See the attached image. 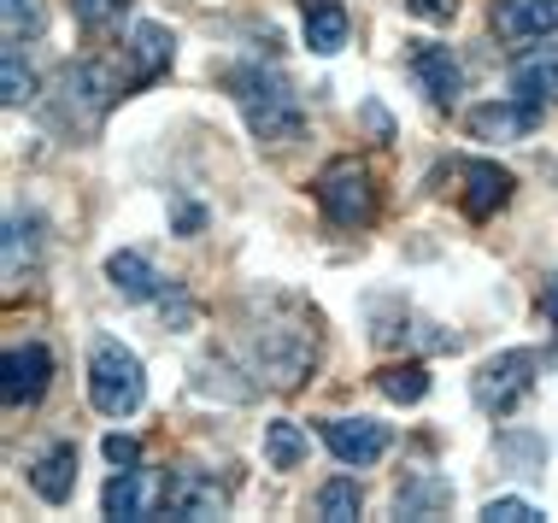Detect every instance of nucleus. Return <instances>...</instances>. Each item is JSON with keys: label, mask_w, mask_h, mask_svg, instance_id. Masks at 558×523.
<instances>
[{"label": "nucleus", "mask_w": 558, "mask_h": 523, "mask_svg": "<svg viewBox=\"0 0 558 523\" xmlns=\"http://www.w3.org/2000/svg\"><path fill=\"white\" fill-rule=\"evenodd\" d=\"M118 100H124V77H118L112 65H100V59H65V65L53 71L48 95H41V118L59 130V136H95L100 118H107Z\"/></svg>", "instance_id": "obj_1"}, {"label": "nucleus", "mask_w": 558, "mask_h": 523, "mask_svg": "<svg viewBox=\"0 0 558 523\" xmlns=\"http://www.w3.org/2000/svg\"><path fill=\"white\" fill-rule=\"evenodd\" d=\"M223 88H230V100L241 107V118H247V130L270 147L294 142L300 130H306V107H300L294 83L282 77L277 65H230L223 71Z\"/></svg>", "instance_id": "obj_2"}, {"label": "nucleus", "mask_w": 558, "mask_h": 523, "mask_svg": "<svg viewBox=\"0 0 558 523\" xmlns=\"http://www.w3.org/2000/svg\"><path fill=\"white\" fill-rule=\"evenodd\" d=\"M247 365L265 388H300L318 365V324L306 312H289V318H265L247 330Z\"/></svg>", "instance_id": "obj_3"}, {"label": "nucleus", "mask_w": 558, "mask_h": 523, "mask_svg": "<svg viewBox=\"0 0 558 523\" xmlns=\"http://www.w3.org/2000/svg\"><path fill=\"white\" fill-rule=\"evenodd\" d=\"M312 194H318L324 218L336 230H365L383 212V188H376L371 166H359V159H329L318 171V183H312Z\"/></svg>", "instance_id": "obj_4"}, {"label": "nucleus", "mask_w": 558, "mask_h": 523, "mask_svg": "<svg viewBox=\"0 0 558 523\" xmlns=\"http://www.w3.org/2000/svg\"><path fill=\"white\" fill-rule=\"evenodd\" d=\"M88 400H95L100 417L142 412L147 377H142V358H135L124 341H95V353H88Z\"/></svg>", "instance_id": "obj_5"}, {"label": "nucleus", "mask_w": 558, "mask_h": 523, "mask_svg": "<svg viewBox=\"0 0 558 523\" xmlns=\"http://www.w3.org/2000/svg\"><path fill=\"white\" fill-rule=\"evenodd\" d=\"M535 370H541V353L530 348H511V353H494L488 365L471 377V400H476V412H488V417H511L523 406V400L535 394Z\"/></svg>", "instance_id": "obj_6"}, {"label": "nucleus", "mask_w": 558, "mask_h": 523, "mask_svg": "<svg viewBox=\"0 0 558 523\" xmlns=\"http://www.w3.org/2000/svg\"><path fill=\"white\" fill-rule=\"evenodd\" d=\"M48 382H53V353L41 348V341H19V348H7V358H0V400H7V412L41 406Z\"/></svg>", "instance_id": "obj_7"}, {"label": "nucleus", "mask_w": 558, "mask_h": 523, "mask_svg": "<svg viewBox=\"0 0 558 523\" xmlns=\"http://www.w3.org/2000/svg\"><path fill=\"white\" fill-rule=\"evenodd\" d=\"M230 495L218 488V476L206 471H165L159 483V518H177V523H206V518H223Z\"/></svg>", "instance_id": "obj_8"}, {"label": "nucleus", "mask_w": 558, "mask_h": 523, "mask_svg": "<svg viewBox=\"0 0 558 523\" xmlns=\"http://www.w3.org/2000/svg\"><path fill=\"white\" fill-rule=\"evenodd\" d=\"M318 436H324L329 453L353 471H365L388 453V424H376V417H324Z\"/></svg>", "instance_id": "obj_9"}, {"label": "nucleus", "mask_w": 558, "mask_h": 523, "mask_svg": "<svg viewBox=\"0 0 558 523\" xmlns=\"http://www.w3.org/2000/svg\"><path fill=\"white\" fill-rule=\"evenodd\" d=\"M171 53H177V41H171V29L165 24H135L130 29V48H124V65H118V77H124V95H135V88H147L154 77H165L171 71Z\"/></svg>", "instance_id": "obj_10"}, {"label": "nucleus", "mask_w": 558, "mask_h": 523, "mask_svg": "<svg viewBox=\"0 0 558 523\" xmlns=\"http://www.w3.org/2000/svg\"><path fill=\"white\" fill-rule=\"evenodd\" d=\"M541 100H488V107H471L464 112V130H471V142H523L530 130L541 124Z\"/></svg>", "instance_id": "obj_11"}, {"label": "nucleus", "mask_w": 558, "mask_h": 523, "mask_svg": "<svg viewBox=\"0 0 558 523\" xmlns=\"http://www.w3.org/2000/svg\"><path fill=\"white\" fill-rule=\"evenodd\" d=\"M405 71L424 83V95L435 100V107H452V100L464 95V71H459V59H452V48L412 41V53H405Z\"/></svg>", "instance_id": "obj_12"}, {"label": "nucleus", "mask_w": 558, "mask_h": 523, "mask_svg": "<svg viewBox=\"0 0 558 523\" xmlns=\"http://www.w3.org/2000/svg\"><path fill=\"white\" fill-rule=\"evenodd\" d=\"M29 488H36L48 506H65L77 495V441H53L29 459Z\"/></svg>", "instance_id": "obj_13"}, {"label": "nucleus", "mask_w": 558, "mask_h": 523, "mask_svg": "<svg viewBox=\"0 0 558 523\" xmlns=\"http://www.w3.org/2000/svg\"><path fill=\"white\" fill-rule=\"evenodd\" d=\"M107 282H112L118 301H130V306H147V301H159V294H165V277L147 265V253H135V247H124V253H112V259H107Z\"/></svg>", "instance_id": "obj_14"}, {"label": "nucleus", "mask_w": 558, "mask_h": 523, "mask_svg": "<svg viewBox=\"0 0 558 523\" xmlns=\"http://www.w3.org/2000/svg\"><path fill=\"white\" fill-rule=\"evenodd\" d=\"M494 29L506 41H535L558 29V0H494Z\"/></svg>", "instance_id": "obj_15"}, {"label": "nucleus", "mask_w": 558, "mask_h": 523, "mask_svg": "<svg viewBox=\"0 0 558 523\" xmlns=\"http://www.w3.org/2000/svg\"><path fill=\"white\" fill-rule=\"evenodd\" d=\"M459 200H464V218H476V223L494 218L511 200V177L494 166V159H471V166H464V194Z\"/></svg>", "instance_id": "obj_16"}, {"label": "nucleus", "mask_w": 558, "mask_h": 523, "mask_svg": "<svg viewBox=\"0 0 558 523\" xmlns=\"http://www.w3.org/2000/svg\"><path fill=\"white\" fill-rule=\"evenodd\" d=\"M447 506H452V483H447V476L417 471V476H405V483H400L395 518H441Z\"/></svg>", "instance_id": "obj_17"}, {"label": "nucleus", "mask_w": 558, "mask_h": 523, "mask_svg": "<svg viewBox=\"0 0 558 523\" xmlns=\"http://www.w3.org/2000/svg\"><path fill=\"white\" fill-rule=\"evenodd\" d=\"M511 88H518L523 100H541V107H558V48H535L523 53L518 65H511Z\"/></svg>", "instance_id": "obj_18"}, {"label": "nucleus", "mask_w": 558, "mask_h": 523, "mask_svg": "<svg viewBox=\"0 0 558 523\" xmlns=\"http://www.w3.org/2000/svg\"><path fill=\"white\" fill-rule=\"evenodd\" d=\"M100 512L118 518V523H135V518H147V483H142V471L124 465L112 476L107 488H100Z\"/></svg>", "instance_id": "obj_19"}, {"label": "nucleus", "mask_w": 558, "mask_h": 523, "mask_svg": "<svg viewBox=\"0 0 558 523\" xmlns=\"http://www.w3.org/2000/svg\"><path fill=\"white\" fill-rule=\"evenodd\" d=\"M36 230H41V223H36V218H24V212H12V218H7V289H19L24 271H36V253H41Z\"/></svg>", "instance_id": "obj_20"}, {"label": "nucleus", "mask_w": 558, "mask_h": 523, "mask_svg": "<svg viewBox=\"0 0 558 523\" xmlns=\"http://www.w3.org/2000/svg\"><path fill=\"white\" fill-rule=\"evenodd\" d=\"M347 7L336 0H318V7H306V48L312 53H341L347 48Z\"/></svg>", "instance_id": "obj_21"}, {"label": "nucleus", "mask_w": 558, "mask_h": 523, "mask_svg": "<svg viewBox=\"0 0 558 523\" xmlns=\"http://www.w3.org/2000/svg\"><path fill=\"white\" fill-rule=\"evenodd\" d=\"M306 459V429L289 424V417H270L265 424V465L270 471H300Z\"/></svg>", "instance_id": "obj_22"}, {"label": "nucleus", "mask_w": 558, "mask_h": 523, "mask_svg": "<svg viewBox=\"0 0 558 523\" xmlns=\"http://www.w3.org/2000/svg\"><path fill=\"white\" fill-rule=\"evenodd\" d=\"M359 512H365V488H359L353 476H329L318 488V518L324 523H353Z\"/></svg>", "instance_id": "obj_23"}, {"label": "nucleus", "mask_w": 558, "mask_h": 523, "mask_svg": "<svg viewBox=\"0 0 558 523\" xmlns=\"http://www.w3.org/2000/svg\"><path fill=\"white\" fill-rule=\"evenodd\" d=\"M376 388H383L388 400H400V406H417V400L429 394V370L424 365H383L376 370Z\"/></svg>", "instance_id": "obj_24"}, {"label": "nucleus", "mask_w": 558, "mask_h": 523, "mask_svg": "<svg viewBox=\"0 0 558 523\" xmlns=\"http://www.w3.org/2000/svg\"><path fill=\"white\" fill-rule=\"evenodd\" d=\"M29 95H36V77H29V65H24V48L7 41V48H0V100H7V107H24Z\"/></svg>", "instance_id": "obj_25"}, {"label": "nucleus", "mask_w": 558, "mask_h": 523, "mask_svg": "<svg viewBox=\"0 0 558 523\" xmlns=\"http://www.w3.org/2000/svg\"><path fill=\"white\" fill-rule=\"evenodd\" d=\"M494 453L506 459V465H518V476H547V441L541 436H500L494 441Z\"/></svg>", "instance_id": "obj_26"}, {"label": "nucleus", "mask_w": 558, "mask_h": 523, "mask_svg": "<svg viewBox=\"0 0 558 523\" xmlns=\"http://www.w3.org/2000/svg\"><path fill=\"white\" fill-rule=\"evenodd\" d=\"M130 12V0H71V19L83 29H112Z\"/></svg>", "instance_id": "obj_27"}, {"label": "nucleus", "mask_w": 558, "mask_h": 523, "mask_svg": "<svg viewBox=\"0 0 558 523\" xmlns=\"http://www.w3.org/2000/svg\"><path fill=\"white\" fill-rule=\"evenodd\" d=\"M482 518H488V523H541V518H547V512H541V506H530V500H488V506H482Z\"/></svg>", "instance_id": "obj_28"}, {"label": "nucleus", "mask_w": 558, "mask_h": 523, "mask_svg": "<svg viewBox=\"0 0 558 523\" xmlns=\"http://www.w3.org/2000/svg\"><path fill=\"white\" fill-rule=\"evenodd\" d=\"M41 29V7L36 0H7V41H24Z\"/></svg>", "instance_id": "obj_29"}, {"label": "nucleus", "mask_w": 558, "mask_h": 523, "mask_svg": "<svg viewBox=\"0 0 558 523\" xmlns=\"http://www.w3.org/2000/svg\"><path fill=\"white\" fill-rule=\"evenodd\" d=\"M412 19H424V24H452L459 19V0H400Z\"/></svg>", "instance_id": "obj_30"}, {"label": "nucleus", "mask_w": 558, "mask_h": 523, "mask_svg": "<svg viewBox=\"0 0 558 523\" xmlns=\"http://www.w3.org/2000/svg\"><path fill=\"white\" fill-rule=\"evenodd\" d=\"M171 230H177V235H201V230H206V212H201L194 200H177V206H171Z\"/></svg>", "instance_id": "obj_31"}, {"label": "nucleus", "mask_w": 558, "mask_h": 523, "mask_svg": "<svg viewBox=\"0 0 558 523\" xmlns=\"http://www.w3.org/2000/svg\"><path fill=\"white\" fill-rule=\"evenodd\" d=\"M100 447H107V459H112L118 471H124V465H142V441H135V436H107Z\"/></svg>", "instance_id": "obj_32"}, {"label": "nucleus", "mask_w": 558, "mask_h": 523, "mask_svg": "<svg viewBox=\"0 0 558 523\" xmlns=\"http://www.w3.org/2000/svg\"><path fill=\"white\" fill-rule=\"evenodd\" d=\"M541 312H547V324H553V336H558V271L541 282Z\"/></svg>", "instance_id": "obj_33"}]
</instances>
